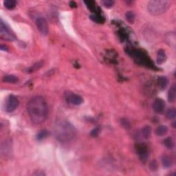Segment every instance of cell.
I'll use <instances>...</instances> for the list:
<instances>
[{
  "mask_svg": "<svg viewBox=\"0 0 176 176\" xmlns=\"http://www.w3.org/2000/svg\"><path fill=\"white\" fill-rule=\"evenodd\" d=\"M27 110L30 119L35 124H41L46 121L48 114L47 102L43 97L37 96L28 102Z\"/></svg>",
  "mask_w": 176,
  "mask_h": 176,
  "instance_id": "obj_1",
  "label": "cell"
},
{
  "mask_svg": "<svg viewBox=\"0 0 176 176\" xmlns=\"http://www.w3.org/2000/svg\"><path fill=\"white\" fill-rule=\"evenodd\" d=\"M54 135L59 142L66 143L72 141L76 137L77 130L68 121H60L54 126Z\"/></svg>",
  "mask_w": 176,
  "mask_h": 176,
  "instance_id": "obj_2",
  "label": "cell"
},
{
  "mask_svg": "<svg viewBox=\"0 0 176 176\" xmlns=\"http://www.w3.org/2000/svg\"><path fill=\"white\" fill-rule=\"evenodd\" d=\"M171 2L166 0H151L148 3V10L153 15L163 14L169 9Z\"/></svg>",
  "mask_w": 176,
  "mask_h": 176,
  "instance_id": "obj_3",
  "label": "cell"
},
{
  "mask_svg": "<svg viewBox=\"0 0 176 176\" xmlns=\"http://www.w3.org/2000/svg\"><path fill=\"white\" fill-rule=\"evenodd\" d=\"M130 54L134 58V59L139 63H142V65H145L149 66H153L152 62L147 55L144 54V52L140 50H131Z\"/></svg>",
  "mask_w": 176,
  "mask_h": 176,
  "instance_id": "obj_4",
  "label": "cell"
},
{
  "mask_svg": "<svg viewBox=\"0 0 176 176\" xmlns=\"http://www.w3.org/2000/svg\"><path fill=\"white\" fill-rule=\"evenodd\" d=\"M0 35H1L2 39L6 40V41H12L16 39V36L14 33L1 19V22H0Z\"/></svg>",
  "mask_w": 176,
  "mask_h": 176,
  "instance_id": "obj_5",
  "label": "cell"
},
{
  "mask_svg": "<svg viewBox=\"0 0 176 176\" xmlns=\"http://www.w3.org/2000/svg\"><path fill=\"white\" fill-rule=\"evenodd\" d=\"M65 99L68 103L74 105H80L83 102V99L81 96L75 94L71 92H66L65 93Z\"/></svg>",
  "mask_w": 176,
  "mask_h": 176,
  "instance_id": "obj_6",
  "label": "cell"
},
{
  "mask_svg": "<svg viewBox=\"0 0 176 176\" xmlns=\"http://www.w3.org/2000/svg\"><path fill=\"white\" fill-rule=\"evenodd\" d=\"M135 149H136L137 153L138 155L140 160H141L143 163H145V162L147 161L149 158L147 147L145 144H138L135 147Z\"/></svg>",
  "mask_w": 176,
  "mask_h": 176,
  "instance_id": "obj_7",
  "label": "cell"
},
{
  "mask_svg": "<svg viewBox=\"0 0 176 176\" xmlns=\"http://www.w3.org/2000/svg\"><path fill=\"white\" fill-rule=\"evenodd\" d=\"M19 105L18 99L14 95H10L8 96L6 104V110L7 112H13Z\"/></svg>",
  "mask_w": 176,
  "mask_h": 176,
  "instance_id": "obj_8",
  "label": "cell"
},
{
  "mask_svg": "<svg viewBox=\"0 0 176 176\" xmlns=\"http://www.w3.org/2000/svg\"><path fill=\"white\" fill-rule=\"evenodd\" d=\"M37 27L38 30H39V32L41 33L42 35L46 36L48 34L49 32V28H48V24L47 22L46 19L43 18V17H39L38 18L36 21Z\"/></svg>",
  "mask_w": 176,
  "mask_h": 176,
  "instance_id": "obj_9",
  "label": "cell"
},
{
  "mask_svg": "<svg viewBox=\"0 0 176 176\" xmlns=\"http://www.w3.org/2000/svg\"><path fill=\"white\" fill-rule=\"evenodd\" d=\"M165 102L162 99L158 98L153 102V108L155 112L158 113H162L164 112V109H165Z\"/></svg>",
  "mask_w": 176,
  "mask_h": 176,
  "instance_id": "obj_10",
  "label": "cell"
},
{
  "mask_svg": "<svg viewBox=\"0 0 176 176\" xmlns=\"http://www.w3.org/2000/svg\"><path fill=\"white\" fill-rule=\"evenodd\" d=\"M166 59V52L163 49H159L157 52V63L158 64H162L165 62Z\"/></svg>",
  "mask_w": 176,
  "mask_h": 176,
  "instance_id": "obj_11",
  "label": "cell"
},
{
  "mask_svg": "<svg viewBox=\"0 0 176 176\" xmlns=\"http://www.w3.org/2000/svg\"><path fill=\"white\" fill-rule=\"evenodd\" d=\"M158 88L160 90H164L169 85V80L166 77H160L158 80Z\"/></svg>",
  "mask_w": 176,
  "mask_h": 176,
  "instance_id": "obj_12",
  "label": "cell"
},
{
  "mask_svg": "<svg viewBox=\"0 0 176 176\" xmlns=\"http://www.w3.org/2000/svg\"><path fill=\"white\" fill-rule=\"evenodd\" d=\"M176 99V86L173 85L169 89L168 92V101L170 102H174Z\"/></svg>",
  "mask_w": 176,
  "mask_h": 176,
  "instance_id": "obj_13",
  "label": "cell"
},
{
  "mask_svg": "<svg viewBox=\"0 0 176 176\" xmlns=\"http://www.w3.org/2000/svg\"><path fill=\"white\" fill-rule=\"evenodd\" d=\"M162 165L166 169H169L173 166V160L169 155H163L162 158Z\"/></svg>",
  "mask_w": 176,
  "mask_h": 176,
  "instance_id": "obj_14",
  "label": "cell"
},
{
  "mask_svg": "<svg viewBox=\"0 0 176 176\" xmlns=\"http://www.w3.org/2000/svg\"><path fill=\"white\" fill-rule=\"evenodd\" d=\"M168 132V128L166 125H160L155 130V133L158 136H164Z\"/></svg>",
  "mask_w": 176,
  "mask_h": 176,
  "instance_id": "obj_15",
  "label": "cell"
},
{
  "mask_svg": "<svg viewBox=\"0 0 176 176\" xmlns=\"http://www.w3.org/2000/svg\"><path fill=\"white\" fill-rule=\"evenodd\" d=\"M141 134L142 136L144 137V138L147 139L150 138L151 134V127L149 125L144 126L141 130Z\"/></svg>",
  "mask_w": 176,
  "mask_h": 176,
  "instance_id": "obj_16",
  "label": "cell"
},
{
  "mask_svg": "<svg viewBox=\"0 0 176 176\" xmlns=\"http://www.w3.org/2000/svg\"><path fill=\"white\" fill-rule=\"evenodd\" d=\"M18 80V78L15 75H7L3 78V81L8 83H16Z\"/></svg>",
  "mask_w": 176,
  "mask_h": 176,
  "instance_id": "obj_17",
  "label": "cell"
},
{
  "mask_svg": "<svg viewBox=\"0 0 176 176\" xmlns=\"http://www.w3.org/2000/svg\"><path fill=\"white\" fill-rule=\"evenodd\" d=\"M4 5L8 10H13L17 5V2L15 0H6L4 1Z\"/></svg>",
  "mask_w": 176,
  "mask_h": 176,
  "instance_id": "obj_18",
  "label": "cell"
},
{
  "mask_svg": "<svg viewBox=\"0 0 176 176\" xmlns=\"http://www.w3.org/2000/svg\"><path fill=\"white\" fill-rule=\"evenodd\" d=\"M90 19H92V21L98 24H102L105 22L104 17L101 16V15H96V14L92 15H90Z\"/></svg>",
  "mask_w": 176,
  "mask_h": 176,
  "instance_id": "obj_19",
  "label": "cell"
},
{
  "mask_svg": "<svg viewBox=\"0 0 176 176\" xmlns=\"http://www.w3.org/2000/svg\"><path fill=\"white\" fill-rule=\"evenodd\" d=\"M164 144L167 149H173L174 147V142L171 137H168L164 140Z\"/></svg>",
  "mask_w": 176,
  "mask_h": 176,
  "instance_id": "obj_20",
  "label": "cell"
},
{
  "mask_svg": "<svg viewBox=\"0 0 176 176\" xmlns=\"http://www.w3.org/2000/svg\"><path fill=\"white\" fill-rule=\"evenodd\" d=\"M166 117L169 120H173L176 117V110L175 108H171L167 110L166 113Z\"/></svg>",
  "mask_w": 176,
  "mask_h": 176,
  "instance_id": "obj_21",
  "label": "cell"
},
{
  "mask_svg": "<svg viewBox=\"0 0 176 176\" xmlns=\"http://www.w3.org/2000/svg\"><path fill=\"white\" fill-rule=\"evenodd\" d=\"M43 65V61H39L38 63H35V65H33L32 67H30V68L28 69V72H34L35 71H37V70H39L41 68Z\"/></svg>",
  "mask_w": 176,
  "mask_h": 176,
  "instance_id": "obj_22",
  "label": "cell"
},
{
  "mask_svg": "<svg viewBox=\"0 0 176 176\" xmlns=\"http://www.w3.org/2000/svg\"><path fill=\"white\" fill-rule=\"evenodd\" d=\"M126 19L130 24H133L135 21V15L132 11H128L125 14Z\"/></svg>",
  "mask_w": 176,
  "mask_h": 176,
  "instance_id": "obj_23",
  "label": "cell"
},
{
  "mask_svg": "<svg viewBox=\"0 0 176 176\" xmlns=\"http://www.w3.org/2000/svg\"><path fill=\"white\" fill-rule=\"evenodd\" d=\"M48 131L46 130H41L39 133L37 134V139L38 140H41L48 136Z\"/></svg>",
  "mask_w": 176,
  "mask_h": 176,
  "instance_id": "obj_24",
  "label": "cell"
},
{
  "mask_svg": "<svg viewBox=\"0 0 176 176\" xmlns=\"http://www.w3.org/2000/svg\"><path fill=\"white\" fill-rule=\"evenodd\" d=\"M102 4H103L105 7L110 8L113 6V4H114V1H112V0H104V1H102Z\"/></svg>",
  "mask_w": 176,
  "mask_h": 176,
  "instance_id": "obj_25",
  "label": "cell"
},
{
  "mask_svg": "<svg viewBox=\"0 0 176 176\" xmlns=\"http://www.w3.org/2000/svg\"><path fill=\"white\" fill-rule=\"evenodd\" d=\"M99 131H100L99 129L96 127V128L94 129V130H92V131H91L90 135H92V137H96L97 135L99 134Z\"/></svg>",
  "mask_w": 176,
  "mask_h": 176,
  "instance_id": "obj_26",
  "label": "cell"
},
{
  "mask_svg": "<svg viewBox=\"0 0 176 176\" xmlns=\"http://www.w3.org/2000/svg\"><path fill=\"white\" fill-rule=\"evenodd\" d=\"M150 168L151 170L152 171H155L158 169V164L156 161H153L150 164Z\"/></svg>",
  "mask_w": 176,
  "mask_h": 176,
  "instance_id": "obj_27",
  "label": "cell"
},
{
  "mask_svg": "<svg viewBox=\"0 0 176 176\" xmlns=\"http://www.w3.org/2000/svg\"><path fill=\"white\" fill-rule=\"evenodd\" d=\"M121 122H124V123H122V126L124 127H126V128H129V127H130V122H129L127 121V120H124V119H122Z\"/></svg>",
  "mask_w": 176,
  "mask_h": 176,
  "instance_id": "obj_28",
  "label": "cell"
},
{
  "mask_svg": "<svg viewBox=\"0 0 176 176\" xmlns=\"http://www.w3.org/2000/svg\"><path fill=\"white\" fill-rule=\"evenodd\" d=\"M70 7H72V8H76L77 7V4H76V2H74V1H70Z\"/></svg>",
  "mask_w": 176,
  "mask_h": 176,
  "instance_id": "obj_29",
  "label": "cell"
},
{
  "mask_svg": "<svg viewBox=\"0 0 176 176\" xmlns=\"http://www.w3.org/2000/svg\"><path fill=\"white\" fill-rule=\"evenodd\" d=\"M1 50H4V51H8V48H7V47H6V46L1 45Z\"/></svg>",
  "mask_w": 176,
  "mask_h": 176,
  "instance_id": "obj_30",
  "label": "cell"
}]
</instances>
